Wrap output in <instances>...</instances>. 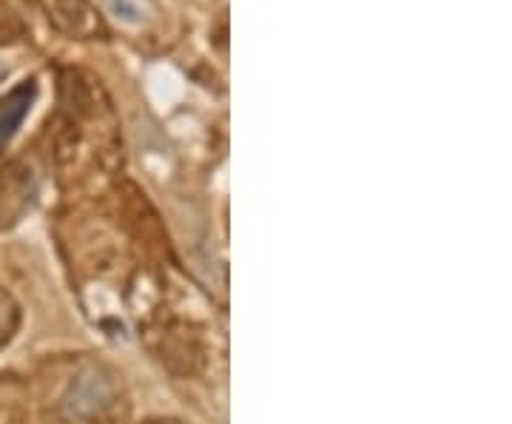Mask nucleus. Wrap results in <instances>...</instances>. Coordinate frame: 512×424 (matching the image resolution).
Wrapping results in <instances>:
<instances>
[{
  "label": "nucleus",
  "instance_id": "f257e3e1",
  "mask_svg": "<svg viewBox=\"0 0 512 424\" xmlns=\"http://www.w3.org/2000/svg\"><path fill=\"white\" fill-rule=\"evenodd\" d=\"M117 399V388L103 370H86L72 382V388L63 399V410L69 419H80V422H92L97 416H103Z\"/></svg>",
  "mask_w": 512,
  "mask_h": 424
},
{
  "label": "nucleus",
  "instance_id": "f03ea898",
  "mask_svg": "<svg viewBox=\"0 0 512 424\" xmlns=\"http://www.w3.org/2000/svg\"><path fill=\"white\" fill-rule=\"evenodd\" d=\"M35 94V80H23L6 97H0V146H6L15 137V131L20 129V123L26 120V114L35 103Z\"/></svg>",
  "mask_w": 512,
  "mask_h": 424
},
{
  "label": "nucleus",
  "instance_id": "7ed1b4c3",
  "mask_svg": "<svg viewBox=\"0 0 512 424\" xmlns=\"http://www.w3.org/2000/svg\"><path fill=\"white\" fill-rule=\"evenodd\" d=\"M111 15L123 23H140L146 18V3L143 0H109Z\"/></svg>",
  "mask_w": 512,
  "mask_h": 424
}]
</instances>
